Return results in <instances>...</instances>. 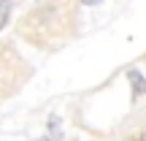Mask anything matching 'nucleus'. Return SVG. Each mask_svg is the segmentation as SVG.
Instances as JSON below:
<instances>
[{
  "instance_id": "obj_2",
  "label": "nucleus",
  "mask_w": 146,
  "mask_h": 141,
  "mask_svg": "<svg viewBox=\"0 0 146 141\" xmlns=\"http://www.w3.org/2000/svg\"><path fill=\"white\" fill-rule=\"evenodd\" d=\"M8 16H11V0H0V30L5 27Z\"/></svg>"
},
{
  "instance_id": "obj_1",
  "label": "nucleus",
  "mask_w": 146,
  "mask_h": 141,
  "mask_svg": "<svg viewBox=\"0 0 146 141\" xmlns=\"http://www.w3.org/2000/svg\"><path fill=\"white\" fill-rule=\"evenodd\" d=\"M127 79H130L135 95H146V82H143V76H141L138 71H127Z\"/></svg>"
},
{
  "instance_id": "obj_4",
  "label": "nucleus",
  "mask_w": 146,
  "mask_h": 141,
  "mask_svg": "<svg viewBox=\"0 0 146 141\" xmlns=\"http://www.w3.org/2000/svg\"><path fill=\"white\" fill-rule=\"evenodd\" d=\"M38 141H52V138H38ZM54 141H60V138H54Z\"/></svg>"
},
{
  "instance_id": "obj_3",
  "label": "nucleus",
  "mask_w": 146,
  "mask_h": 141,
  "mask_svg": "<svg viewBox=\"0 0 146 141\" xmlns=\"http://www.w3.org/2000/svg\"><path fill=\"white\" fill-rule=\"evenodd\" d=\"M81 3H84V5H98L100 0H81Z\"/></svg>"
}]
</instances>
